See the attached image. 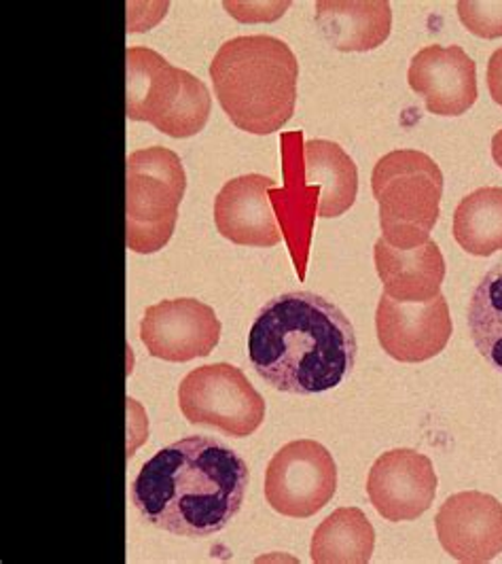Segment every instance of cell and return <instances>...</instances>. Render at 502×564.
I'll return each mask as SVG.
<instances>
[{
    "mask_svg": "<svg viewBox=\"0 0 502 564\" xmlns=\"http://www.w3.org/2000/svg\"><path fill=\"white\" fill-rule=\"evenodd\" d=\"M454 238L474 257L502 251L501 187H483L462 198L454 213Z\"/></svg>",
    "mask_w": 502,
    "mask_h": 564,
    "instance_id": "19",
    "label": "cell"
},
{
    "mask_svg": "<svg viewBox=\"0 0 502 564\" xmlns=\"http://www.w3.org/2000/svg\"><path fill=\"white\" fill-rule=\"evenodd\" d=\"M407 82L424 98L428 113L439 117L465 115L477 100L474 62L458 45L419 50L412 57Z\"/></svg>",
    "mask_w": 502,
    "mask_h": 564,
    "instance_id": "14",
    "label": "cell"
},
{
    "mask_svg": "<svg viewBox=\"0 0 502 564\" xmlns=\"http://www.w3.org/2000/svg\"><path fill=\"white\" fill-rule=\"evenodd\" d=\"M247 460L206 435L185 437L149 458L132 484V503L170 535H217L238 516L249 488Z\"/></svg>",
    "mask_w": 502,
    "mask_h": 564,
    "instance_id": "1",
    "label": "cell"
},
{
    "mask_svg": "<svg viewBox=\"0 0 502 564\" xmlns=\"http://www.w3.org/2000/svg\"><path fill=\"white\" fill-rule=\"evenodd\" d=\"M187 189L181 158L166 147H146L126 162V245L153 254L170 242Z\"/></svg>",
    "mask_w": 502,
    "mask_h": 564,
    "instance_id": "7",
    "label": "cell"
},
{
    "mask_svg": "<svg viewBox=\"0 0 502 564\" xmlns=\"http://www.w3.org/2000/svg\"><path fill=\"white\" fill-rule=\"evenodd\" d=\"M282 144L284 185L270 192L299 279H306L314 219H335L352 208L359 194L354 160L331 141H304L286 132Z\"/></svg>",
    "mask_w": 502,
    "mask_h": 564,
    "instance_id": "3",
    "label": "cell"
},
{
    "mask_svg": "<svg viewBox=\"0 0 502 564\" xmlns=\"http://www.w3.org/2000/svg\"><path fill=\"white\" fill-rule=\"evenodd\" d=\"M373 259L384 293L392 300L403 304H426L441 295L446 259L433 240L403 251L380 238L373 249Z\"/></svg>",
    "mask_w": 502,
    "mask_h": 564,
    "instance_id": "16",
    "label": "cell"
},
{
    "mask_svg": "<svg viewBox=\"0 0 502 564\" xmlns=\"http://www.w3.org/2000/svg\"><path fill=\"white\" fill-rule=\"evenodd\" d=\"M375 329L389 357L401 364H422L446 348L454 325L444 295L426 304H403L384 293L375 312Z\"/></svg>",
    "mask_w": 502,
    "mask_h": 564,
    "instance_id": "11",
    "label": "cell"
},
{
    "mask_svg": "<svg viewBox=\"0 0 502 564\" xmlns=\"http://www.w3.org/2000/svg\"><path fill=\"white\" fill-rule=\"evenodd\" d=\"M467 318L474 348L502 373V263L474 286Z\"/></svg>",
    "mask_w": 502,
    "mask_h": 564,
    "instance_id": "20",
    "label": "cell"
},
{
    "mask_svg": "<svg viewBox=\"0 0 502 564\" xmlns=\"http://www.w3.org/2000/svg\"><path fill=\"white\" fill-rule=\"evenodd\" d=\"M371 192L380 206L382 238L394 249L428 242L441 215L444 174L426 153L399 149L384 155L371 174Z\"/></svg>",
    "mask_w": 502,
    "mask_h": 564,
    "instance_id": "6",
    "label": "cell"
},
{
    "mask_svg": "<svg viewBox=\"0 0 502 564\" xmlns=\"http://www.w3.org/2000/svg\"><path fill=\"white\" fill-rule=\"evenodd\" d=\"M488 87L494 102L502 107V47L496 50L488 62Z\"/></svg>",
    "mask_w": 502,
    "mask_h": 564,
    "instance_id": "22",
    "label": "cell"
},
{
    "mask_svg": "<svg viewBox=\"0 0 502 564\" xmlns=\"http://www.w3.org/2000/svg\"><path fill=\"white\" fill-rule=\"evenodd\" d=\"M359 341L350 318L309 291L270 300L249 332L254 371L276 391L318 395L341 384L357 364Z\"/></svg>",
    "mask_w": 502,
    "mask_h": 564,
    "instance_id": "2",
    "label": "cell"
},
{
    "mask_svg": "<svg viewBox=\"0 0 502 564\" xmlns=\"http://www.w3.org/2000/svg\"><path fill=\"white\" fill-rule=\"evenodd\" d=\"M212 96L201 79L176 68L149 47L126 54V115L146 121L170 139L199 134L210 117Z\"/></svg>",
    "mask_w": 502,
    "mask_h": 564,
    "instance_id": "5",
    "label": "cell"
},
{
    "mask_svg": "<svg viewBox=\"0 0 502 564\" xmlns=\"http://www.w3.org/2000/svg\"><path fill=\"white\" fill-rule=\"evenodd\" d=\"M146 352L170 364L208 357L221 339V321L215 311L194 297L164 300L149 306L140 323Z\"/></svg>",
    "mask_w": 502,
    "mask_h": 564,
    "instance_id": "10",
    "label": "cell"
},
{
    "mask_svg": "<svg viewBox=\"0 0 502 564\" xmlns=\"http://www.w3.org/2000/svg\"><path fill=\"white\" fill-rule=\"evenodd\" d=\"M337 465L331 452L314 440L282 446L265 471V499L286 518H312L334 499Z\"/></svg>",
    "mask_w": 502,
    "mask_h": 564,
    "instance_id": "9",
    "label": "cell"
},
{
    "mask_svg": "<svg viewBox=\"0 0 502 564\" xmlns=\"http://www.w3.org/2000/svg\"><path fill=\"white\" fill-rule=\"evenodd\" d=\"M178 405L192 424L219 429L229 437H249L265 419V399L240 367H197L178 387Z\"/></svg>",
    "mask_w": 502,
    "mask_h": 564,
    "instance_id": "8",
    "label": "cell"
},
{
    "mask_svg": "<svg viewBox=\"0 0 502 564\" xmlns=\"http://www.w3.org/2000/svg\"><path fill=\"white\" fill-rule=\"evenodd\" d=\"M367 495L384 520H418L437 495L435 467L428 456L410 448L384 452L369 471Z\"/></svg>",
    "mask_w": 502,
    "mask_h": 564,
    "instance_id": "12",
    "label": "cell"
},
{
    "mask_svg": "<svg viewBox=\"0 0 502 564\" xmlns=\"http://www.w3.org/2000/svg\"><path fill=\"white\" fill-rule=\"evenodd\" d=\"M210 79L238 130L272 134L295 113L299 62L280 39L254 34L227 41L210 62Z\"/></svg>",
    "mask_w": 502,
    "mask_h": 564,
    "instance_id": "4",
    "label": "cell"
},
{
    "mask_svg": "<svg viewBox=\"0 0 502 564\" xmlns=\"http://www.w3.org/2000/svg\"><path fill=\"white\" fill-rule=\"evenodd\" d=\"M458 18L465 29L481 39H499L502 36V0L501 2H477V0H460Z\"/></svg>",
    "mask_w": 502,
    "mask_h": 564,
    "instance_id": "21",
    "label": "cell"
},
{
    "mask_svg": "<svg viewBox=\"0 0 502 564\" xmlns=\"http://www.w3.org/2000/svg\"><path fill=\"white\" fill-rule=\"evenodd\" d=\"M492 158H494V162H496L502 170V130L501 132H496L494 139H492Z\"/></svg>",
    "mask_w": 502,
    "mask_h": 564,
    "instance_id": "23",
    "label": "cell"
},
{
    "mask_svg": "<svg viewBox=\"0 0 502 564\" xmlns=\"http://www.w3.org/2000/svg\"><path fill=\"white\" fill-rule=\"evenodd\" d=\"M439 543L465 564H483L502 554V503L483 492L449 497L435 518Z\"/></svg>",
    "mask_w": 502,
    "mask_h": 564,
    "instance_id": "13",
    "label": "cell"
},
{
    "mask_svg": "<svg viewBox=\"0 0 502 564\" xmlns=\"http://www.w3.org/2000/svg\"><path fill=\"white\" fill-rule=\"evenodd\" d=\"M279 187L263 174L231 178L215 199V224L219 234L240 247H276L282 240L270 192Z\"/></svg>",
    "mask_w": 502,
    "mask_h": 564,
    "instance_id": "15",
    "label": "cell"
},
{
    "mask_svg": "<svg viewBox=\"0 0 502 564\" xmlns=\"http://www.w3.org/2000/svg\"><path fill=\"white\" fill-rule=\"evenodd\" d=\"M375 531L359 508L335 509L312 536L316 564H367L373 556Z\"/></svg>",
    "mask_w": 502,
    "mask_h": 564,
    "instance_id": "18",
    "label": "cell"
},
{
    "mask_svg": "<svg viewBox=\"0 0 502 564\" xmlns=\"http://www.w3.org/2000/svg\"><path fill=\"white\" fill-rule=\"evenodd\" d=\"M316 24L339 52H371L391 36L389 0H320Z\"/></svg>",
    "mask_w": 502,
    "mask_h": 564,
    "instance_id": "17",
    "label": "cell"
}]
</instances>
